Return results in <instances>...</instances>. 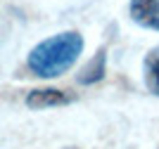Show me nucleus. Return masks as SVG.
Returning a JSON list of instances; mask_svg holds the SVG:
<instances>
[{"instance_id": "f257e3e1", "label": "nucleus", "mask_w": 159, "mask_h": 149, "mask_svg": "<svg viewBox=\"0 0 159 149\" xmlns=\"http://www.w3.org/2000/svg\"><path fill=\"white\" fill-rule=\"evenodd\" d=\"M83 36L79 31H62L33 45L26 57V66L38 78L64 76L83 52Z\"/></svg>"}, {"instance_id": "f03ea898", "label": "nucleus", "mask_w": 159, "mask_h": 149, "mask_svg": "<svg viewBox=\"0 0 159 149\" xmlns=\"http://www.w3.org/2000/svg\"><path fill=\"white\" fill-rule=\"evenodd\" d=\"M128 14L138 26L159 31V0H131Z\"/></svg>"}, {"instance_id": "7ed1b4c3", "label": "nucleus", "mask_w": 159, "mask_h": 149, "mask_svg": "<svg viewBox=\"0 0 159 149\" xmlns=\"http://www.w3.org/2000/svg\"><path fill=\"white\" fill-rule=\"evenodd\" d=\"M71 97L64 95L62 90L55 88H43V90H31L26 95V107L29 109H52V107H62L69 104Z\"/></svg>"}, {"instance_id": "20e7f679", "label": "nucleus", "mask_w": 159, "mask_h": 149, "mask_svg": "<svg viewBox=\"0 0 159 149\" xmlns=\"http://www.w3.org/2000/svg\"><path fill=\"white\" fill-rule=\"evenodd\" d=\"M105 73H107V52H105V47H102V50H98L95 57L88 59V64L79 71L76 81H79L81 85H93V83H98V81H102Z\"/></svg>"}, {"instance_id": "39448f33", "label": "nucleus", "mask_w": 159, "mask_h": 149, "mask_svg": "<svg viewBox=\"0 0 159 149\" xmlns=\"http://www.w3.org/2000/svg\"><path fill=\"white\" fill-rule=\"evenodd\" d=\"M143 78H145L147 90L159 97V45L145 55V62H143Z\"/></svg>"}]
</instances>
